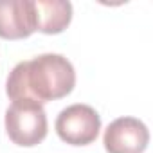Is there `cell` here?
I'll use <instances>...</instances> for the list:
<instances>
[{
    "label": "cell",
    "instance_id": "6da1fadb",
    "mask_svg": "<svg viewBox=\"0 0 153 153\" xmlns=\"http://www.w3.org/2000/svg\"><path fill=\"white\" fill-rule=\"evenodd\" d=\"M76 87V70L61 54H40L20 61L7 76L6 92L11 101L33 99L40 105L67 97Z\"/></svg>",
    "mask_w": 153,
    "mask_h": 153
},
{
    "label": "cell",
    "instance_id": "7a4b0ae2",
    "mask_svg": "<svg viewBox=\"0 0 153 153\" xmlns=\"http://www.w3.org/2000/svg\"><path fill=\"white\" fill-rule=\"evenodd\" d=\"M6 131L22 148H33L47 137V114L43 105L33 99L13 101L6 110Z\"/></svg>",
    "mask_w": 153,
    "mask_h": 153
},
{
    "label": "cell",
    "instance_id": "3957f363",
    "mask_svg": "<svg viewBox=\"0 0 153 153\" xmlns=\"http://www.w3.org/2000/svg\"><path fill=\"white\" fill-rule=\"evenodd\" d=\"M101 130L99 114L88 105H70L63 108L56 119L58 137L70 146H88L92 144Z\"/></svg>",
    "mask_w": 153,
    "mask_h": 153
},
{
    "label": "cell",
    "instance_id": "277c9868",
    "mask_svg": "<svg viewBox=\"0 0 153 153\" xmlns=\"http://www.w3.org/2000/svg\"><path fill=\"white\" fill-rule=\"evenodd\" d=\"M149 142L146 124L135 117H119L105 130L103 144L108 153H144Z\"/></svg>",
    "mask_w": 153,
    "mask_h": 153
},
{
    "label": "cell",
    "instance_id": "5b68a950",
    "mask_svg": "<svg viewBox=\"0 0 153 153\" xmlns=\"http://www.w3.org/2000/svg\"><path fill=\"white\" fill-rule=\"evenodd\" d=\"M34 31V0H0V38L24 40Z\"/></svg>",
    "mask_w": 153,
    "mask_h": 153
},
{
    "label": "cell",
    "instance_id": "8992f818",
    "mask_svg": "<svg viewBox=\"0 0 153 153\" xmlns=\"http://www.w3.org/2000/svg\"><path fill=\"white\" fill-rule=\"evenodd\" d=\"M36 31L43 34L63 33L72 20V4L67 0H34Z\"/></svg>",
    "mask_w": 153,
    "mask_h": 153
}]
</instances>
